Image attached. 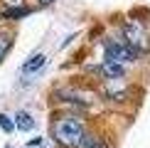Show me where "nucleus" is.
Segmentation results:
<instances>
[{"label": "nucleus", "instance_id": "4", "mask_svg": "<svg viewBox=\"0 0 150 148\" xmlns=\"http://www.w3.org/2000/svg\"><path fill=\"white\" fill-rule=\"evenodd\" d=\"M101 69V74L106 79H121L123 74H126V69H123V64H118V62H108V59H103V64L98 67Z\"/></svg>", "mask_w": 150, "mask_h": 148}, {"label": "nucleus", "instance_id": "7", "mask_svg": "<svg viewBox=\"0 0 150 148\" xmlns=\"http://www.w3.org/2000/svg\"><path fill=\"white\" fill-rule=\"evenodd\" d=\"M30 15V8H5L3 10V17L5 20H20V17Z\"/></svg>", "mask_w": 150, "mask_h": 148}, {"label": "nucleus", "instance_id": "2", "mask_svg": "<svg viewBox=\"0 0 150 148\" xmlns=\"http://www.w3.org/2000/svg\"><path fill=\"white\" fill-rule=\"evenodd\" d=\"M138 57V49H133L130 45H123V42H106V59L108 62H135Z\"/></svg>", "mask_w": 150, "mask_h": 148}, {"label": "nucleus", "instance_id": "5", "mask_svg": "<svg viewBox=\"0 0 150 148\" xmlns=\"http://www.w3.org/2000/svg\"><path fill=\"white\" fill-rule=\"evenodd\" d=\"M45 62H47L45 54H35L30 62H25V64H22V74H32V72H37V69H42Z\"/></svg>", "mask_w": 150, "mask_h": 148}, {"label": "nucleus", "instance_id": "6", "mask_svg": "<svg viewBox=\"0 0 150 148\" xmlns=\"http://www.w3.org/2000/svg\"><path fill=\"white\" fill-rule=\"evenodd\" d=\"M15 128H20V131H32V128H35L32 116H30L27 111H20V114L15 116Z\"/></svg>", "mask_w": 150, "mask_h": 148}, {"label": "nucleus", "instance_id": "8", "mask_svg": "<svg viewBox=\"0 0 150 148\" xmlns=\"http://www.w3.org/2000/svg\"><path fill=\"white\" fill-rule=\"evenodd\" d=\"M79 148H106V146H103L101 138H96V136H86V133H84V138H81Z\"/></svg>", "mask_w": 150, "mask_h": 148}, {"label": "nucleus", "instance_id": "3", "mask_svg": "<svg viewBox=\"0 0 150 148\" xmlns=\"http://www.w3.org/2000/svg\"><path fill=\"white\" fill-rule=\"evenodd\" d=\"M123 32H126V40H128V45L133 47V49H138V52H140L143 42H145V35H143L140 25H138V22H128L126 27H123Z\"/></svg>", "mask_w": 150, "mask_h": 148}, {"label": "nucleus", "instance_id": "1", "mask_svg": "<svg viewBox=\"0 0 150 148\" xmlns=\"http://www.w3.org/2000/svg\"><path fill=\"white\" fill-rule=\"evenodd\" d=\"M54 141L64 148H76L84 138V123H81L76 116H64V119H57L52 126Z\"/></svg>", "mask_w": 150, "mask_h": 148}, {"label": "nucleus", "instance_id": "11", "mask_svg": "<svg viewBox=\"0 0 150 148\" xmlns=\"http://www.w3.org/2000/svg\"><path fill=\"white\" fill-rule=\"evenodd\" d=\"M40 3H42V5H49V3H52V0H40Z\"/></svg>", "mask_w": 150, "mask_h": 148}, {"label": "nucleus", "instance_id": "10", "mask_svg": "<svg viewBox=\"0 0 150 148\" xmlns=\"http://www.w3.org/2000/svg\"><path fill=\"white\" fill-rule=\"evenodd\" d=\"M10 45H12V40H10V37H8V35H0V62H3V57L8 54Z\"/></svg>", "mask_w": 150, "mask_h": 148}, {"label": "nucleus", "instance_id": "9", "mask_svg": "<svg viewBox=\"0 0 150 148\" xmlns=\"http://www.w3.org/2000/svg\"><path fill=\"white\" fill-rule=\"evenodd\" d=\"M0 128H3L5 133H12L15 131V121H12L8 114H0Z\"/></svg>", "mask_w": 150, "mask_h": 148}]
</instances>
